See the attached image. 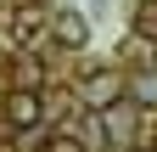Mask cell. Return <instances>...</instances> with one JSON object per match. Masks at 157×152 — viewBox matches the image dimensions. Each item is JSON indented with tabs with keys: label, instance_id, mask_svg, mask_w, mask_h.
<instances>
[{
	"label": "cell",
	"instance_id": "obj_2",
	"mask_svg": "<svg viewBox=\"0 0 157 152\" xmlns=\"http://www.w3.org/2000/svg\"><path fill=\"white\" fill-rule=\"evenodd\" d=\"M0 113H6L11 130H39V118H45V96H39L34 85H17V90H6Z\"/></svg>",
	"mask_w": 157,
	"mask_h": 152
},
{
	"label": "cell",
	"instance_id": "obj_4",
	"mask_svg": "<svg viewBox=\"0 0 157 152\" xmlns=\"http://www.w3.org/2000/svg\"><path fill=\"white\" fill-rule=\"evenodd\" d=\"M56 40H62V45H84L90 40V23L78 11H56Z\"/></svg>",
	"mask_w": 157,
	"mask_h": 152
},
{
	"label": "cell",
	"instance_id": "obj_7",
	"mask_svg": "<svg viewBox=\"0 0 157 152\" xmlns=\"http://www.w3.org/2000/svg\"><path fill=\"white\" fill-rule=\"evenodd\" d=\"M129 90H135V102H146V107H157V68H151V73H140V79H135Z\"/></svg>",
	"mask_w": 157,
	"mask_h": 152
},
{
	"label": "cell",
	"instance_id": "obj_8",
	"mask_svg": "<svg viewBox=\"0 0 157 152\" xmlns=\"http://www.w3.org/2000/svg\"><path fill=\"white\" fill-rule=\"evenodd\" d=\"M17 40H23V45H34V40H45V23H39V17H23V28H17Z\"/></svg>",
	"mask_w": 157,
	"mask_h": 152
},
{
	"label": "cell",
	"instance_id": "obj_9",
	"mask_svg": "<svg viewBox=\"0 0 157 152\" xmlns=\"http://www.w3.org/2000/svg\"><path fill=\"white\" fill-rule=\"evenodd\" d=\"M45 152H84V141H78V135H51Z\"/></svg>",
	"mask_w": 157,
	"mask_h": 152
},
{
	"label": "cell",
	"instance_id": "obj_1",
	"mask_svg": "<svg viewBox=\"0 0 157 152\" xmlns=\"http://www.w3.org/2000/svg\"><path fill=\"white\" fill-rule=\"evenodd\" d=\"M124 96H129V79H124L118 68H95V73L78 79V102H84V113H112Z\"/></svg>",
	"mask_w": 157,
	"mask_h": 152
},
{
	"label": "cell",
	"instance_id": "obj_6",
	"mask_svg": "<svg viewBox=\"0 0 157 152\" xmlns=\"http://www.w3.org/2000/svg\"><path fill=\"white\" fill-rule=\"evenodd\" d=\"M135 34L157 40V0H140V11H135Z\"/></svg>",
	"mask_w": 157,
	"mask_h": 152
},
{
	"label": "cell",
	"instance_id": "obj_5",
	"mask_svg": "<svg viewBox=\"0 0 157 152\" xmlns=\"http://www.w3.org/2000/svg\"><path fill=\"white\" fill-rule=\"evenodd\" d=\"M78 141H84V152H107V146H112V135H107V118H101V113H90V118L78 124Z\"/></svg>",
	"mask_w": 157,
	"mask_h": 152
},
{
	"label": "cell",
	"instance_id": "obj_3",
	"mask_svg": "<svg viewBox=\"0 0 157 152\" xmlns=\"http://www.w3.org/2000/svg\"><path fill=\"white\" fill-rule=\"evenodd\" d=\"M118 56H124L129 68H140V73H151V68H157V40H146V34H129V40L118 45Z\"/></svg>",
	"mask_w": 157,
	"mask_h": 152
}]
</instances>
